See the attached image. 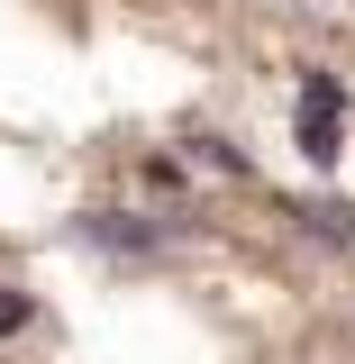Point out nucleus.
<instances>
[{
	"mask_svg": "<svg viewBox=\"0 0 355 364\" xmlns=\"http://www.w3.org/2000/svg\"><path fill=\"white\" fill-rule=\"evenodd\" d=\"M292 136H301L310 164H337V155H346V91H337V73H310V82H301Z\"/></svg>",
	"mask_w": 355,
	"mask_h": 364,
	"instance_id": "obj_1",
	"label": "nucleus"
},
{
	"mask_svg": "<svg viewBox=\"0 0 355 364\" xmlns=\"http://www.w3.org/2000/svg\"><path fill=\"white\" fill-rule=\"evenodd\" d=\"M310 219H319V228H328V237H337V246H355V210H337V200H319Z\"/></svg>",
	"mask_w": 355,
	"mask_h": 364,
	"instance_id": "obj_3",
	"label": "nucleus"
},
{
	"mask_svg": "<svg viewBox=\"0 0 355 364\" xmlns=\"http://www.w3.org/2000/svg\"><path fill=\"white\" fill-rule=\"evenodd\" d=\"M9 328H28V291H9V282H0V337H9Z\"/></svg>",
	"mask_w": 355,
	"mask_h": 364,
	"instance_id": "obj_4",
	"label": "nucleus"
},
{
	"mask_svg": "<svg viewBox=\"0 0 355 364\" xmlns=\"http://www.w3.org/2000/svg\"><path fill=\"white\" fill-rule=\"evenodd\" d=\"M83 237H91V246H119V255H146V246H155V228L119 219V210H100V219H83Z\"/></svg>",
	"mask_w": 355,
	"mask_h": 364,
	"instance_id": "obj_2",
	"label": "nucleus"
}]
</instances>
